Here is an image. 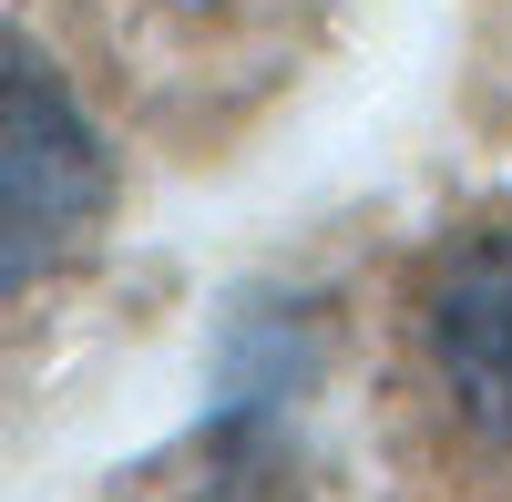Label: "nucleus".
<instances>
[{"label": "nucleus", "instance_id": "nucleus-1", "mask_svg": "<svg viewBox=\"0 0 512 502\" xmlns=\"http://www.w3.org/2000/svg\"><path fill=\"white\" fill-rule=\"evenodd\" d=\"M113 205L103 134L31 52H0V298L41 287Z\"/></svg>", "mask_w": 512, "mask_h": 502}, {"label": "nucleus", "instance_id": "nucleus-2", "mask_svg": "<svg viewBox=\"0 0 512 502\" xmlns=\"http://www.w3.org/2000/svg\"><path fill=\"white\" fill-rule=\"evenodd\" d=\"M420 339H431L451 410L482 441H512V226H472L431 257Z\"/></svg>", "mask_w": 512, "mask_h": 502}]
</instances>
